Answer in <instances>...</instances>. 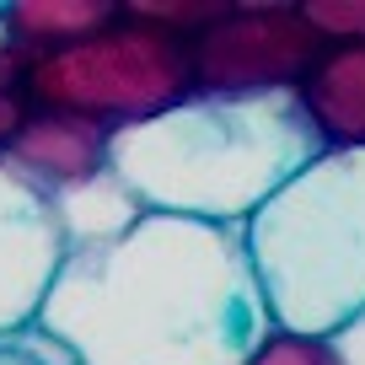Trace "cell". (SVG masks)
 <instances>
[{
  "label": "cell",
  "mask_w": 365,
  "mask_h": 365,
  "mask_svg": "<svg viewBox=\"0 0 365 365\" xmlns=\"http://www.w3.org/2000/svg\"><path fill=\"white\" fill-rule=\"evenodd\" d=\"M33 328L76 365H247L274 339L242 226L150 210L65 252Z\"/></svg>",
  "instance_id": "cell-1"
},
{
  "label": "cell",
  "mask_w": 365,
  "mask_h": 365,
  "mask_svg": "<svg viewBox=\"0 0 365 365\" xmlns=\"http://www.w3.org/2000/svg\"><path fill=\"white\" fill-rule=\"evenodd\" d=\"M322 135L301 91L269 97H182L178 108L118 129L113 178L150 215L247 226L296 172L322 156Z\"/></svg>",
  "instance_id": "cell-2"
},
{
  "label": "cell",
  "mask_w": 365,
  "mask_h": 365,
  "mask_svg": "<svg viewBox=\"0 0 365 365\" xmlns=\"http://www.w3.org/2000/svg\"><path fill=\"white\" fill-rule=\"evenodd\" d=\"M242 237L274 333L333 339L365 312V150H322Z\"/></svg>",
  "instance_id": "cell-3"
},
{
  "label": "cell",
  "mask_w": 365,
  "mask_h": 365,
  "mask_svg": "<svg viewBox=\"0 0 365 365\" xmlns=\"http://www.w3.org/2000/svg\"><path fill=\"white\" fill-rule=\"evenodd\" d=\"M182 97H194L188 43L124 16V6H118L113 27L59 48V54L33 59L27 70V108L86 118L108 135L167 113Z\"/></svg>",
  "instance_id": "cell-4"
},
{
  "label": "cell",
  "mask_w": 365,
  "mask_h": 365,
  "mask_svg": "<svg viewBox=\"0 0 365 365\" xmlns=\"http://www.w3.org/2000/svg\"><path fill=\"white\" fill-rule=\"evenodd\" d=\"M328 54L307 11L290 0H231L220 22L188 43L194 91L205 97H269L301 91Z\"/></svg>",
  "instance_id": "cell-5"
},
{
  "label": "cell",
  "mask_w": 365,
  "mask_h": 365,
  "mask_svg": "<svg viewBox=\"0 0 365 365\" xmlns=\"http://www.w3.org/2000/svg\"><path fill=\"white\" fill-rule=\"evenodd\" d=\"M65 263V237L43 194L0 167V344L27 333Z\"/></svg>",
  "instance_id": "cell-6"
},
{
  "label": "cell",
  "mask_w": 365,
  "mask_h": 365,
  "mask_svg": "<svg viewBox=\"0 0 365 365\" xmlns=\"http://www.w3.org/2000/svg\"><path fill=\"white\" fill-rule=\"evenodd\" d=\"M108 145H113L108 129L86 124V118H70V113L33 108L27 124L16 129L11 150L0 156V167L11 172V178H22L33 194L59 199V194H76L86 182H97L103 172H113Z\"/></svg>",
  "instance_id": "cell-7"
},
{
  "label": "cell",
  "mask_w": 365,
  "mask_h": 365,
  "mask_svg": "<svg viewBox=\"0 0 365 365\" xmlns=\"http://www.w3.org/2000/svg\"><path fill=\"white\" fill-rule=\"evenodd\" d=\"M301 97L328 150H365V48H328Z\"/></svg>",
  "instance_id": "cell-8"
},
{
  "label": "cell",
  "mask_w": 365,
  "mask_h": 365,
  "mask_svg": "<svg viewBox=\"0 0 365 365\" xmlns=\"http://www.w3.org/2000/svg\"><path fill=\"white\" fill-rule=\"evenodd\" d=\"M118 22V0H11L0 6V27L27 59L59 54V48L97 38Z\"/></svg>",
  "instance_id": "cell-9"
},
{
  "label": "cell",
  "mask_w": 365,
  "mask_h": 365,
  "mask_svg": "<svg viewBox=\"0 0 365 365\" xmlns=\"http://www.w3.org/2000/svg\"><path fill=\"white\" fill-rule=\"evenodd\" d=\"M48 210H54V220H59L65 252L91 247V242H108V237L129 231L140 215H145V210H140V199L129 194V188L113 178V172H103L97 182L76 188V194H59V199H48Z\"/></svg>",
  "instance_id": "cell-10"
},
{
  "label": "cell",
  "mask_w": 365,
  "mask_h": 365,
  "mask_svg": "<svg viewBox=\"0 0 365 365\" xmlns=\"http://www.w3.org/2000/svg\"><path fill=\"white\" fill-rule=\"evenodd\" d=\"M231 0H124V16L145 27H161L167 38H182V43H194L210 22H220Z\"/></svg>",
  "instance_id": "cell-11"
},
{
  "label": "cell",
  "mask_w": 365,
  "mask_h": 365,
  "mask_svg": "<svg viewBox=\"0 0 365 365\" xmlns=\"http://www.w3.org/2000/svg\"><path fill=\"white\" fill-rule=\"evenodd\" d=\"M27 70H33V59L22 54V48L6 38V27H0V156L11 150L16 129L27 124Z\"/></svg>",
  "instance_id": "cell-12"
},
{
  "label": "cell",
  "mask_w": 365,
  "mask_h": 365,
  "mask_svg": "<svg viewBox=\"0 0 365 365\" xmlns=\"http://www.w3.org/2000/svg\"><path fill=\"white\" fill-rule=\"evenodd\" d=\"M301 11L322 48H365V0H307Z\"/></svg>",
  "instance_id": "cell-13"
},
{
  "label": "cell",
  "mask_w": 365,
  "mask_h": 365,
  "mask_svg": "<svg viewBox=\"0 0 365 365\" xmlns=\"http://www.w3.org/2000/svg\"><path fill=\"white\" fill-rule=\"evenodd\" d=\"M247 365H344L333 339H301V333H274Z\"/></svg>",
  "instance_id": "cell-14"
},
{
  "label": "cell",
  "mask_w": 365,
  "mask_h": 365,
  "mask_svg": "<svg viewBox=\"0 0 365 365\" xmlns=\"http://www.w3.org/2000/svg\"><path fill=\"white\" fill-rule=\"evenodd\" d=\"M0 365H76V360H70L54 339H43L38 328H27V333H16L11 344H0Z\"/></svg>",
  "instance_id": "cell-15"
},
{
  "label": "cell",
  "mask_w": 365,
  "mask_h": 365,
  "mask_svg": "<svg viewBox=\"0 0 365 365\" xmlns=\"http://www.w3.org/2000/svg\"><path fill=\"white\" fill-rule=\"evenodd\" d=\"M333 349H339V360H344V365H365V312L333 333Z\"/></svg>",
  "instance_id": "cell-16"
}]
</instances>
